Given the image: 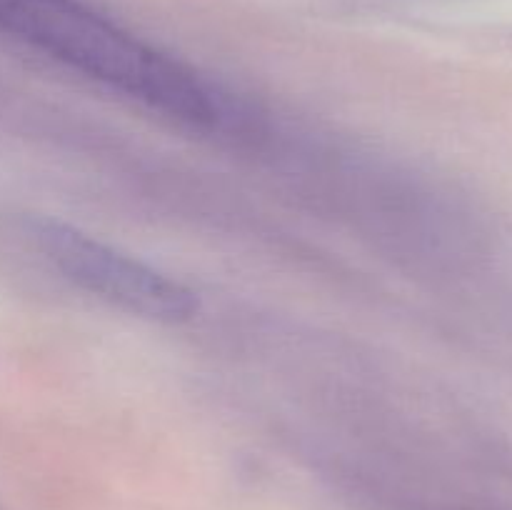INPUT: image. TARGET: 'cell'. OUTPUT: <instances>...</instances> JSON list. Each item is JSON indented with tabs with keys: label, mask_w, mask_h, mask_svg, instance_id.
<instances>
[{
	"label": "cell",
	"mask_w": 512,
	"mask_h": 510,
	"mask_svg": "<svg viewBox=\"0 0 512 510\" xmlns=\"http://www.w3.org/2000/svg\"><path fill=\"white\" fill-rule=\"evenodd\" d=\"M0 28L173 118L198 125L220 118L203 80L78 0H0Z\"/></svg>",
	"instance_id": "6da1fadb"
},
{
	"label": "cell",
	"mask_w": 512,
	"mask_h": 510,
	"mask_svg": "<svg viewBox=\"0 0 512 510\" xmlns=\"http://www.w3.org/2000/svg\"><path fill=\"white\" fill-rule=\"evenodd\" d=\"M38 240L65 278L118 308L155 320H183L193 313L190 290L90 235L48 223L38 230Z\"/></svg>",
	"instance_id": "7a4b0ae2"
}]
</instances>
